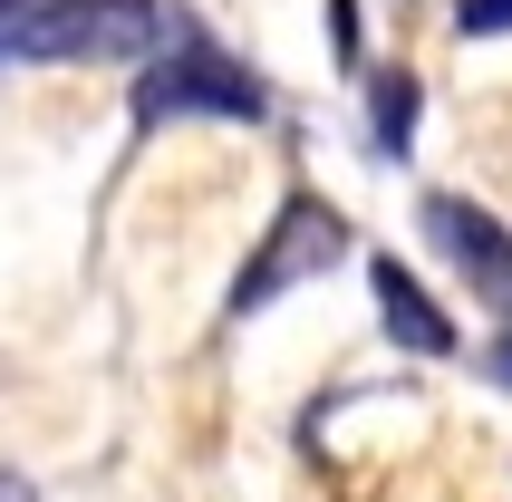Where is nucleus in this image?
<instances>
[{
    "label": "nucleus",
    "instance_id": "obj_2",
    "mask_svg": "<svg viewBox=\"0 0 512 502\" xmlns=\"http://www.w3.org/2000/svg\"><path fill=\"white\" fill-rule=\"evenodd\" d=\"M136 116L145 126H174V116H232V126H252V116H271V87L232 49H213L194 20L165 10V58L136 78Z\"/></svg>",
    "mask_w": 512,
    "mask_h": 502
},
{
    "label": "nucleus",
    "instance_id": "obj_3",
    "mask_svg": "<svg viewBox=\"0 0 512 502\" xmlns=\"http://www.w3.org/2000/svg\"><path fill=\"white\" fill-rule=\"evenodd\" d=\"M348 251V223L329 213L319 194H300V203H281V223L261 232V251L242 261V280H232V319H252V309H271L281 290H300V280H319L329 261Z\"/></svg>",
    "mask_w": 512,
    "mask_h": 502
},
{
    "label": "nucleus",
    "instance_id": "obj_10",
    "mask_svg": "<svg viewBox=\"0 0 512 502\" xmlns=\"http://www.w3.org/2000/svg\"><path fill=\"white\" fill-rule=\"evenodd\" d=\"M0 502H29V483H10V474H0Z\"/></svg>",
    "mask_w": 512,
    "mask_h": 502
},
{
    "label": "nucleus",
    "instance_id": "obj_7",
    "mask_svg": "<svg viewBox=\"0 0 512 502\" xmlns=\"http://www.w3.org/2000/svg\"><path fill=\"white\" fill-rule=\"evenodd\" d=\"M455 29H464V39H512V0H464Z\"/></svg>",
    "mask_w": 512,
    "mask_h": 502
},
{
    "label": "nucleus",
    "instance_id": "obj_5",
    "mask_svg": "<svg viewBox=\"0 0 512 502\" xmlns=\"http://www.w3.org/2000/svg\"><path fill=\"white\" fill-rule=\"evenodd\" d=\"M368 290H377V329L397 338L406 358H455V348H464V329L426 300V280L406 271L397 251H377V261H368Z\"/></svg>",
    "mask_w": 512,
    "mask_h": 502
},
{
    "label": "nucleus",
    "instance_id": "obj_4",
    "mask_svg": "<svg viewBox=\"0 0 512 502\" xmlns=\"http://www.w3.org/2000/svg\"><path fill=\"white\" fill-rule=\"evenodd\" d=\"M416 223H426L435 261L474 290V300L493 309V319H512V232L493 223L484 203H464V194H426L416 203Z\"/></svg>",
    "mask_w": 512,
    "mask_h": 502
},
{
    "label": "nucleus",
    "instance_id": "obj_6",
    "mask_svg": "<svg viewBox=\"0 0 512 502\" xmlns=\"http://www.w3.org/2000/svg\"><path fill=\"white\" fill-rule=\"evenodd\" d=\"M416 78L406 68H377L368 78V136H377V155H406V136H416Z\"/></svg>",
    "mask_w": 512,
    "mask_h": 502
},
{
    "label": "nucleus",
    "instance_id": "obj_9",
    "mask_svg": "<svg viewBox=\"0 0 512 502\" xmlns=\"http://www.w3.org/2000/svg\"><path fill=\"white\" fill-rule=\"evenodd\" d=\"M10 20H20V0H0V58H10Z\"/></svg>",
    "mask_w": 512,
    "mask_h": 502
},
{
    "label": "nucleus",
    "instance_id": "obj_8",
    "mask_svg": "<svg viewBox=\"0 0 512 502\" xmlns=\"http://www.w3.org/2000/svg\"><path fill=\"white\" fill-rule=\"evenodd\" d=\"M484 377H503V387H512V319L493 329V348H484Z\"/></svg>",
    "mask_w": 512,
    "mask_h": 502
},
{
    "label": "nucleus",
    "instance_id": "obj_1",
    "mask_svg": "<svg viewBox=\"0 0 512 502\" xmlns=\"http://www.w3.org/2000/svg\"><path fill=\"white\" fill-rule=\"evenodd\" d=\"M165 39V0H20L10 58L29 68H126L155 58Z\"/></svg>",
    "mask_w": 512,
    "mask_h": 502
}]
</instances>
